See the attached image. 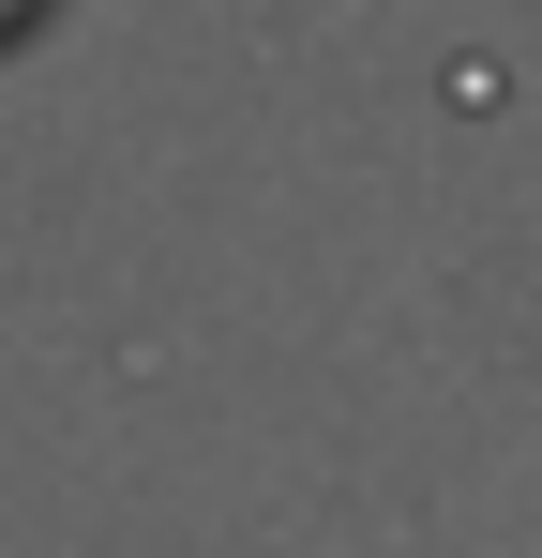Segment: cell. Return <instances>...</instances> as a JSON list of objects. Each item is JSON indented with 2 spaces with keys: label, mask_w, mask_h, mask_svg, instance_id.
Masks as SVG:
<instances>
[{
  "label": "cell",
  "mask_w": 542,
  "mask_h": 558,
  "mask_svg": "<svg viewBox=\"0 0 542 558\" xmlns=\"http://www.w3.org/2000/svg\"><path fill=\"white\" fill-rule=\"evenodd\" d=\"M30 15H46V0H0V46H30Z\"/></svg>",
  "instance_id": "6da1fadb"
}]
</instances>
